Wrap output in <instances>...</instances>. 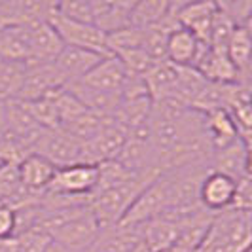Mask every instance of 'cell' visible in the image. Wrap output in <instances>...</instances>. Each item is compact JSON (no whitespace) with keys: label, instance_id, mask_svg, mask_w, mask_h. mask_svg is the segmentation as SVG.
<instances>
[{"label":"cell","instance_id":"1","mask_svg":"<svg viewBox=\"0 0 252 252\" xmlns=\"http://www.w3.org/2000/svg\"><path fill=\"white\" fill-rule=\"evenodd\" d=\"M249 251H251V213L227 209L213 216L211 226L195 252Z\"/></svg>","mask_w":252,"mask_h":252},{"label":"cell","instance_id":"2","mask_svg":"<svg viewBox=\"0 0 252 252\" xmlns=\"http://www.w3.org/2000/svg\"><path fill=\"white\" fill-rule=\"evenodd\" d=\"M158 177V175H156ZM156 177L152 175H133L127 180L116 184L112 188L95 191L89 197V209L97 218L101 227H110L122 222V218L137 201L142 189L150 184Z\"/></svg>","mask_w":252,"mask_h":252},{"label":"cell","instance_id":"3","mask_svg":"<svg viewBox=\"0 0 252 252\" xmlns=\"http://www.w3.org/2000/svg\"><path fill=\"white\" fill-rule=\"evenodd\" d=\"M97 180H99L97 165L76 163L68 165V167H59L55 171V177L46 189V193L82 199V201L89 203L91 193L97 188Z\"/></svg>","mask_w":252,"mask_h":252},{"label":"cell","instance_id":"4","mask_svg":"<svg viewBox=\"0 0 252 252\" xmlns=\"http://www.w3.org/2000/svg\"><path fill=\"white\" fill-rule=\"evenodd\" d=\"M34 154H40L46 159H50L57 169L76 163H89L86 142L68 135L61 127L46 129L38 140Z\"/></svg>","mask_w":252,"mask_h":252},{"label":"cell","instance_id":"5","mask_svg":"<svg viewBox=\"0 0 252 252\" xmlns=\"http://www.w3.org/2000/svg\"><path fill=\"white\" fill-rule=\"evenodd\" d=\"M50 23L57 31V34L63 40L64 46H74V48H82V50L95 51L99 55H110L108 48H106V34H102L95 25L76 23V21H68L61 15H57L55 4H53V12L50 15Z\"/></svg>","mask_w":252,"mask_h":252},{"label":"cell","instance_id":"6","mask_svg":"<svg viewBox=\"0 0 252 252\" xmlns=\"http://www.w3.org/2000/svg\"><path fill=\"white\" fill-rule=\"evenodd\" d=\"M64 86L66 82L55 63H29L17 101H36V99L48 97L51 93L63 89Z\"/></svg>","mask_w":252,"mask_h":252},{"label":"cell","instance_id":"7","mask_svg":"<svg viewBox=\"0 0 252 252\" xmlns=\"http://www.w3.org/2000/svg\"><path fill=\"white\" fill-rule=\"evenodd\" d=\"M235 191L237 180L216 171H209L199 184V205L213 215L227 211L233 205Z\"/></svg>","mask_w":252,"mask_h":252},{"label":"cell","instance_id":"8","mask_svg":"<svg viewBox=\"0 0 252 252\" xmlns=\"http://www.w3.org/2000/svg\"><path fill=\"white\" fill-rule=\"evenodd\" d=\"M209 46L199 42L189 31L178 27L175 29L165 42V61L178 66H189L195 68V64L199 63L201 55L205 53Z\"/></svg>","mask_w":252,"mask_h":252},{"label":"cell","instance_id":"9","mask_svg":"<svg viewBox=\"0 0 252 252\" xmlns=\"http://www.w3.org/2000/svg\"><path fill=\"white\" fill-rule=\"evenodd\" d=\"M80 82L88 88L99 89L104 93L122 95V91L127 84V74L116 55H106Z\"/></svg>","mask_w":252,"mask_h":252},{"label":"cell","instance_id":"10","mask_svg":"<svg viewBox=\"0 0 252 252\" xmlns=\"http://www.w3.org/2000/svg\"><path fill=\"white\" fill-rule=\"evenodd\" d=\"M211 171L222 173L233 180H241L245 177H251L249 167H251V146L245 144L243 140L233 142L224 150H218L211 154L209 161Z\"/></svg>","mask_w":252,"mask_h":252},{"label":"cell","instance_id":"11","mask_svg":"<svg viewBox=\"0 0 252 252\" xmlns=\"http://www.w3.org/2000/svg\"><path fill=\"white\" fill-rule=\"evenodd\" d=\"M216 10V2H182L177 13L178 25L189 31L199 42L207 44Z\"/></svg>","mask_w":252,"mask_h":252},{"label":"cell","instance_id":"12","mask_svg":"<svg viewBox=\"0 0 252 252\" xmlns=\"http://www.w3.org/2000/svg\"><path fill=\"white\" fill-rule=\"evenodd\" d=\"M102 57H106V55H99L95 51L82 50V48H74V46H64L53 63L59 68V72L63 74L64 82L68 86V84L80 82Z\"/></svg>","mask_w":252,"mask_h":252},{"label":"cell","instance_id":"13","mask_svg":"<svg viewBox=\"0 0 252 252\" xmlns=\"http://www.w3.org/2000/svg\"><path fill=\"white\" fill-rule=\"evenodd\" d=\"M21 186L29 193H44L55 177L57 167L40 154H29L21 163L17 165Z\"/></svg>","mask_w":252,"mask_h":252},{"label":"cell","instance_id":"14","mask_svg":"<svg viewBox=\"0 0 252 252\" xmlns=\"http://www.w3.org/2000/svg\"><path fill=\"white\" fill-rule=\"evenodd\" d=\"M195 70L213 84H241V78L237 68L233 66V63L229 61L226 50H213L207 48L205 53L201 55L199 63L195 64Z\"/></svg>","mask_w":252,"mask_h":252},{"label":"cell","instance_id":"15","mask_svg":"<svg viewBox=\"0 0 252 252\" xmlns=\"http://www.w3.org/2000/svg\"><path fill=\"white\" fill-rule=\"evenodd\" d=\"M133 4L135 2H104V0L91 2L93 25L97 27L102 34H112L116 31L131 27Z\"/></svg>","mask_w":252,"mask_h":252},{"label":"cell","instance_id":"16","mask_svg":"<svg viewBox=\"0 0 252 252\" xmlns=\"http://www.w3.org/2000/svg\"><path fill=\"white\" fill-rule=\"evenodd\" d=\"M29 32H31V63H53L64 48V44L50 21H40L31 25Z\"/></svg>","mask_w":252,"mask_h":252},{"label":"cell","instance_id":"17","mask_svg":"<svg viewBox=\"0 0 252 252\" xmlns=\"http://www.w3.org/2000/svg\"><path fill=\"white\" fill-rule=\"evenodd\" d=\"M205 116V133L211 144V150L218 152L231 146L233 142L241 140L239 131L233 124L231 116L222 108V110H213V112L203 114Z\"/></svg>","mask_w":252,"mask_h":252},{"label":"cell","instance_id":"18","mask_svg":"<svg viewBox=\"0 0 252 252\" xmlns=\"http://www.w3.org/2000/svg\"><path fill=\"white\" fill-rule=\"evenodd\" d=\"M0 57L13 63H31V32L29 27L0 29Z\"/></svg>","mask_w":252,"mask_h":252},{"label":"cell","instance_id":"19","mask_svg":"<svg viewBox=\"0 0 252 252\" xmlns=\"http://www.w3.org/2000/svg\"><path fill=\"white\" fill-rule=\"evenodd\" d=\"M252 27H237L226 46V53L233 66L237 68L241 84H251V53H252Z\"/></svg>","mask_w":252,"mask_h":252},{"label":"cell","instance_id":"20","mask_svg":"<svg viewBox=\"0 0 252 252\" xmlns=\"http://www.w3.org/2000/svg\"><path fill=\"white\" fill-rule=\"evenodd\" d=\"M139 237V227H129L122 224L101 227L97 239L91 245V252H131Z\"/></svg>","mask_w":252,"mask_h":252},{"label":"cell","instance_id":"21","mask_svg":"<svg viewBox=\"0 0 252 252\" xmlns=\"http://www.w3.org/2000/svg\"><path fill=\"white\" fill-rule=\"evenodd\" d=\"M171 8V2L165 0H144V2H135L131 10V27L137 29H152L159 25L167 17Z\"/></svg>","mask_w":252,"mask_h":252},{"label":"cell","instance_id":"22","mask_svg":"<svg viewBox=\"0 0 252 252\" xmlns=\"http://www.w3.org/2000/svg\"><path fill=\"white\" fill-rule=\"evenodd\" d=\"M27 72V63L0 61V102L17 101Z\"/></svg>","mask_w":252,"mask_h":252},{"label":"cell","instance_id":"23","mask_svg":"<svg viewBox=\"0 0 252 252\" xmlns=\"http://www.w3.org/2000/svg\"><path fill=\"white\" fill-rule=\"evenodd\" d=\"M235 29H237V27L233 25V23L227 19L226 13L218 8L215 19H213V25H211V32H209V42H207V46L213 48V50H226L227 42H229V38H231Z\"/></svg>","mask_w":252,"mask_h":252},{"label":"cell","instance_id":"24","mask_svg":"<svg viewBox=\"0 0 252 252\" xmlns=\"http://www.w3.org/2000/svg\"><path fill=\"white\" fill-rule=\"evenodd\" d=\"M55 13L68 21L76 23H89L93 25V13H91V2L86 0H66V2H55Z\"/></svg>","mask_w":252,"mask_h":252},{"label":"cell","instance_id":"25","mask_svg":"<svg viewBox=\"0 0 252 252\" xmlns=\"http://www.w3.org/2000/svg\"><path fill=\"white\" fill-rule=\"evenodd\" d=\"M216 4L235 27H252L251 0H237V2L231 0V2H216Z\"/></svg>","mask_w":252,"mask_h":252},{"label":"cell","instance_id":"26","mask_svg":"<svg viewBox=\"0 0 252 252\" xmlns=\"http://www.w3.org/2000/svg\"><path fill=\"white\" fill-rule=\"evenodd\" d=\"M17 241H19V249L21 252H46L48 247H50L51 239L40 231L36 227H31L27 231H21L19 235H15Z\"/></svg>","mask_w":252,"mask_h":252},{"label":"cell","instance_id":"27","mask_svg":"<svg viewBox=\"0 0 252 252\" xmlns=\"http://www.w3.org/2000/svg\"><path fill=\"white\" fill-rule=\"evenodd\" d=\"M17 235V215L12 207L0 203V239H10Z\"/></svg>","mask_w":252,"mask_h":252},{"label":"cell","instance_id":"28","mask_svg":"<svg viewBox=\"0 0 252 252\" xmlns=\"http://www.w3.org/2000/svg\"><path fill=\"white\" fill-rule=\"evenodd\" d=\"M0 252H21L17 237H10V239H0Z\"/></svg>","mask_w":252,"mask_h":252},{"label":"cell","instance_id":"29","mask_svg":"<svg viewBox=\"0 0 252 252\" xmlns=\"http://www.w3.org/2000/svg\"><path fill=\"white\" fill-rule=\"evenodd\" d=\"M6 135V102H0V139Z\"/></svg>","mask_w":252,"mask_h":252},{"label":"cell","instance_id":"30","mask_svg":"<svg viewBox=\"0 0 252 252\" xmlns=\"http://www.w3.org/2000/svg\"><path fill=\"white\" fill-rule=\"evenodd\" d=\"M0 29H2V23H0Z\"/></svg>","mask_w":252,"mask_h":252},{"label":"cell","instance_id":"31","mask_svg":"<svg viewBox=\"0 0 252 252\" xmlns=\"http://www.w3.org/2000/svg\"><path fill=\"white\" fill-rule=\"evenodd\" d=\"M0 61H2V57H0Z\"/></svg>","mask_w":252,"mask_h":252}]
</instances>
